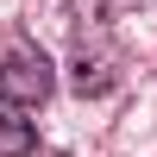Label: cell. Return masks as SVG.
I'll use <instances>...</instances> for the list:
<instances>
[{
	"label": "cell",
	"mask_w": 157,
	"mask_h": 157,
	"mask_svg": "<svg viewBox=\"0 0 157 157\" xmlns=\"http://www.w3.org/2000/svg\"><path fill=\"white\" fill-rule=\"evenodd\" d=\"M50 88H57V69H50V57L38 44H6L0 50V101L6 107H44Z\"/></svg>",
	"instance_id": "6da1fadb"
},
{
	"label": "cell",
	"mask_w": 157,
	"mask_h": 157,
	"mask_svg": "<svg viewBox=\"0 0 157 157\" xmlns=\"http://www.w3.org/2000/svg\"><path fill=\"white\" fill-rule=\"evenodd\" d=\"M138 0H82V13L88 19H120V13H132Z\"/></svg>",
	"instance_id": "277c9868"
},
{
	"label": "cell",
	"mask_w": 157,
	"mask_h": 157,
	"mask_svg": "<svg viewBox=\"0 0 157 157\" xmlns=\"http://www.w3.org/2000/svg\"><path fill=\"white\" fill-rule=\"evenodd\" d=\"M32 145H38L32 120H19V107L0 101V157H19V151H32Z\"/></svg>",
	"instance_id": "3957f363"
},
{
	"label": "cell",
	"mask_w": 157,
	"mask_h": 157,
	"mask_svg": "<svg viewBox=\"0 0 157 157\" xmlns=\"http://www.w3.org/2000/svg\"><path fill=\"white\" fill-rule=\"evenodd\" d=\"M69 69H75V75H69V82H75V94H107V88L120 82V75H113V57H88V50L69 63Z\"/></svg>",
	"instance_id": "7a4b0ae2"
}]
</instances>
